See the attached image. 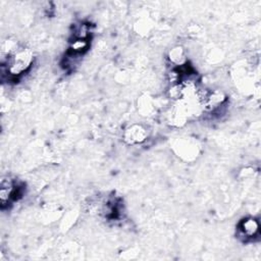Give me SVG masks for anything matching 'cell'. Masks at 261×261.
I'll list each match as a JSON object with an SVG mask.
<instances>
[{"instance_id": "2", "label": "cell", "mask_w": 261, "mask_h": 261, "mask_svg": "<svg viewBox=\"0 0 261 261\" xmlns=\"http://www.w3.org/2000/svg\"><path fill=\"white\" fill-rule=\"evenodd\" d=\"M240 231L246 238H253L259 232V223L254 218H246L241 222Z\"/></svg>"}, {"instance_id": "3", "label": "cell", "mask_w": 261, "mask_h": 261, "mask_svg": "<svg viewBox=\"0 0 261 261\" xmlns=\"http://www.w3.org/2000/svg\"><path fill=\"white\" fill-rule=\"evenodd\" d=\"M146 138V131L141 126H133L126 132V139L131 144L141 143Z\"/></svg>"}, {"instance_id": "4", "label": "cell", "mask_w": 261, "mask_h": 261, "mask_svg": "<svg viewBox=\"0 0 261 261\" xmlns=\"http://www.w3.org/2000/svg\"><path fill=\"white\" fill-rule=\"evenodd\" d=\"M89 43L87 41V39H76L74 40L71 45V54H82L84 51L87 50V48H88Z\"/></svg>"}, {"instance_id": "1", "label": "cell", "mask_w": 261, "mask_h": 261, "mask_svg": "<svg viewBox=\"0 0 261 261\" xmlns=\"http://www.w3.org/2000/svg\"><path fill=\"white\" fill-rule=\"evenodd\" d=\"M33 63V54L24 48L17 49L9 55L7 60V71L11 76H20L26 71Z\"/></svg>"}]
</instances>
